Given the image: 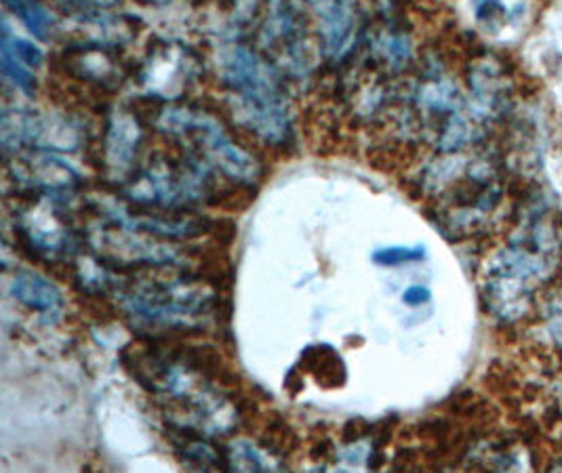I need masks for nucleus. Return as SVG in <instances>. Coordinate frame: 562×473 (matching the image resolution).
I'll use <instances>...</instances> for the list:
<instances>
[{"instance_id": "obj_1", "label": "nucleus", "mask_w": 562, "mask_h": 473, "mask_svg": "<svg viewBox=\"0 0 562 473\" xmlns=\"http://www.w3.org/2000/svg\"><path fill=\"white\" fill-rule=\"evenodd\" d=\"M222 76L236 95V114L268 144H284L291 137L289 105L272 68L243 45L224 50Z\"/></svg>"}, {"instance_id": "obj_2", "label": "nucleus", "mask_w": 562, "mask_h": 473, "mask_svg": "<svg viewBox=\"0 0 562 473\" xmlns=\"http://www.w3.org/2000/svg\"><path fill=\"white\" fill-rule=\"evenodd\" d=\"M158 126L169 135H186V142L203 154L222 173L240 183L256 181L257 162L240 150L213 116L192 108H167Z\"/></svg>"}, {"instance_id": "obj_3", "label": "nucleus", "mask_w": 562, "mask_h": 473, "mask_svg": "<svg viewBox=\"0 0 562 473\" xmlns=\"http://www.w3.org/2000/svg\"><path fill=\"white\" fill-rule=\"evenodd\" d=\"M131 312L148 324H190L213 305L211 293L190 282H153L133 286L125 300Z\"/></svg>"}, {"instance_id": "obj_4", "label": "nucleus", "mask_w": 562, "mask_h": 473, "mask_svg": "<svg viewBox=\"0 0 562 473\" xmlns=\"http://www.w3.org/2000/svg\"><path fill=\"white\" fill-rule=\"evenodd\" d=\"M206 173L199 165H154L128 190V196L148 206H183L205 199Z\"/></svg>"}, {"instance_id": "obj_5", "label": "nucleus", "mask_w": 562, "mask_h": 473, "mask_svg": "<svg viewBox=\"0 0 562 473\" xmlns=\"http://www.w3.org/2000/svg\"><path fill=\"white\" fill-rule=\"evenodd\" d=\"M9 293L13 295V300L20 301L22 305L38 314H57L64 305V295L57 289V284H53L49 278L30 270H20L11 275Z\"/></svg>"}, {"instance_id": "obj_6", "label": "nucleus", "mask_w": 562, "mask_h": 473, "mask_svg": "<svg viewBox=\"0 0 562 473\" xmlns=\"http://www.w3.org/2000/svg\"><path fill=\"white\" fill-rule=\"evenodd\" d=\"M24 240L43 257H64L72 250V236L59 219L45 213H30L22 224Z\"/></svg>"}, {"instance_id": "obj_7", "label": "nucleus", "mask_w": 562, "mask_h": 473, "mask_svg": "<svg viewBox=\"0 0 562 473\" xmlns=\"http://www.w3.org/2000/svg\"><path fill=\"white\" fill-rule=\"evenodd\" d=\"M321 32L325 50L333 59H341L355 43L357 15L350 4H323L318 7Z\"/></svg>"}, {"instance_id": "obj_8", "label": "nucleus", "mask_w": 562, "mask_h": 473, "mask_svg": "<svg viewBox=\"0 0 562 473\" xmlns=\"http://www.w3.org/2000/svg\"><path fill=\"white\" fill-rule=\"evenodd\" d=\"M139 126L131 116H119L108 131V160L116 169H127L139 146Z\"/></svg>"}, {"instance_id": "obj_9", "label": "nucleus", "mask_w": 562, "mask_h": 473, "mask_svg": "<svg viewBox=\"0 0 562 473\" xmlns=\"http://www.w3.org/2000/svg\"><path fill=\"white\" fill-rule=\"evenodd\" d=\"M7 9L13 11L36 38H47V34L52 30L53 18L45 7L32 4V2H18V4L9 2Z\"/></svg>"}, {"instance_id": "obj_10", "label": "nucleus", "mask_w": 562, "mask_h": 473, "mask_svg": "<svg viewBox=\"0 0 562 473\" xmlns=\"http://www.w3.org/2000/svg\"><path fill=\"white\" fill-rule=\"evenodd\" d=\"M0 61H2V75L7 76L20 91H24L27 95L34 93L36 76L32 72V68H27L26 64L4 45L0 53Z\"/></svg>"}, {"instance_id": "obj_11", "label": "nucleus", "mask_w": 562, "mask_h": 473, "mask_svg": "<svg viewBox=\"0 0 562 473\" xmlns=\"http://www.w3.org/2000/svg\"><path fill=\"white\" fill-rule=\"evenodd\" d=\"M228 463H231L232 473L261 472V459L249 442H234L228 452Z\"/></svg>"}, {"instance_id": "obj_12", "label": "nucleus", "mask_w": 562, "mask_h": 473, "mask_svg": "<svg viewBox=\"0 0 562 473\" xmlns=\"http://www.w3.org/2000/svg\"><path fill=\"white\" fill-rule=\"evenodd\" d=\"M426 257V250L422 247L407 249V247H387L373 252V261L380 266H401V263H409V261H419Z\"/></svg>"}, {"instance_id": "obj_13", "label": "nucleus", "mask_w": 562, "mask_h": 473, "mask_svg": "<svg viewBox=\"0 0 562 473\" xmlns=\"http://www.w3.org/2000/svg\"><path fill=\"white\" fill-rule=\"evenodd\" d=\"M430 291L426 289V286H409L405 293H403V301L407 303V305H422V303H426V301H430Z\"/></svg>"}]
</instances>
